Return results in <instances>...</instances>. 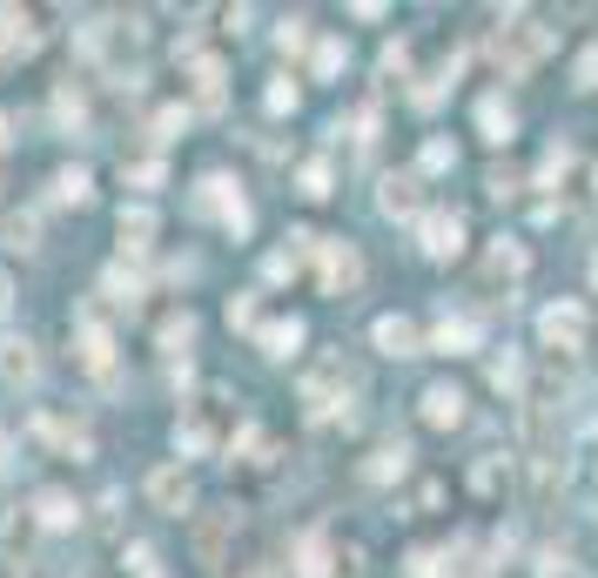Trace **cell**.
Instances as JSON below:
<instances>
[{
    "label": "cell",
    "instance_id": "32",
    "mask_svg": "<svg viewBox=\"0 0 598 578\" xmlns=\"http://www.w3.org/2000/svg\"><path fill=\"white\" fill-rule=\"evenodd\" d=\"M336 67H344V41L323 34V41H316V54H310V74H316V81H329Z\"/></svg>",
    "mask_w": 598,
    "mask_h": 578
},
{
    "label": "cell",
    "instance_id": "3",
    "mask_svg": "<svg viewBox=\"0 0 598 578\" xmlns=\"http://www.w3.org/2000/svg\"><path fill=\"white\" fill-rule=\"evenodd\" d=\"M357 397V370H344V357H329L303 377V403H310V418H329L336 403H350Z\"/></svg>",
    "mask_w": 598,
    "mask_h": 578
},
{
    "label": "cell",
    "instance_id": "39",
    "mask_svg": "<svg viewBox=\"0 0 598 578\" xmlns=\"http://www.w3.org/2000/svg\"><path fill=\"white\" fill-rule=\"evenodd\" d=\"M303 196H310V202L329 196V169H323V161H310V169H303Z\"/></svg>",
    "mask_w": 598,
    "mask_h": 578
},
{
    "label": "cell",
    "instance_id": "18",
    "mask_svg": "<svg viewBox=\"0 0 598 578\" xmlns=\"http://www.w3.org/2000/svg\"><path fill=\"white\" fill-rule=\"evenodd\" d=\"M34 21L28 14H14V8H0V61H14V54H34Z\"/></svg>",
    "mask_w": 598,
    "mask_h": 578
},
{
    "label": "cell",
    "instance_id": "2",
    "mask_svg": "<svg viewBox=\"0 0 598 578\" xmlns=\"http://www.w3.org/2000/svg\"><path fill=\"white\" fill-rule=\"evenodd\" d=\"M357 283H364L357 242H323V235H316V290H323V296H357Z\"/></svg>",
    "mask_w": 598,
    "mask_h": 578
},
{
    "label": "cell",
    "instance_id": "36",
    "mask_svg": "<svg viewBox=\"0 0 598 578\" xmlns=\"http://www.w3.org/2000/svg\"><path fill=\"white\" fill-rule=\"evenodd\" d=\"M128 571H135V578H168V571L155 565V545H128Z\"/></svg>",
    "mask_w": 598,
    "mask_h": 578
},
{
    "label": "cell",
    "instance_id": "45",
    "mask_svg": "<svg viewBox=\"0 0 598 578\" xmlns=\"http://www.w3.org/2000/svg\"><path fill=\"white\" fill-rule=\"evenodd\" d=\"M403 67H410V48H403V41H390V48H384V74H403Z\"/></svg>",
    "mask_w": 598,
    "mask_h": 578
},
{
    "label": "cell",
    "instance_id": "20",
    "mask_svg": "<svg viewBox=\"0 0 598 578\" xmlns=\"http://www.w3.org/2000/svg\"><path fill=\"white\" fill-rule=\"evenodd\" d=\"M0 242L21 250V256H34V250H41V216H34V209H14L8 222H0Z\"/></svg>",
    "mask_w": 598,
    "mask_h": 578
},
{
    "label": "cell",
    "instance_id": "11",
    "mask_svg": "<svg viewBox=\"0 0 598 578\" xmlns=\"http://www.w3.org/2000/svg\"><path fill=\"white\" fill-rule=\"evenodd\" d=\"M417 410H423V424L458 431V424H464V390H458V383H431V390L417 397Z\"/></svg>",
    "mask_w": 598,
    "mask_h": 578
},
{
    "label": "cell",
    "instance_id": "16",
    "mask_svg": "<svg viewBox=\"0 0 598 578\" xmlns=\"http://www.w3.org/2000/svg\"><path fill=\"white\" fill-rule=\"evenodd\" d=\"M417 189H423L417 176H384V189H377V209H384L390 222H397V216H417V209H423V196H417Z\"/></svg>",
    "mask_w": 598,
    "mask_h": 578
},
{
    "label": "cell",
    "instance_id": "5",
    "mask_svg": "<svg viewBox=\"0 0 598 578\" xmlns=\"http://www.w3.org/2000/svg\"><path fill=\"white\" fill-rule=\"evenodd\" d=\"M141 491H148V505H155V512H168V518H182V512L196 505V484H189V471H182V464H155Z\"/></svg>",
    "mask_w": 598,
    "mask_h": 578
},
{
    "label": "cell",
    "instance_id": "24",
    "mask_svg": "<svg viewBox=\"0 0 598 578\" xmlns=\"http://www.w3.org/2000/svg\"><path fill=\"white\" fill-rule=\"evenodd\" d=\"M189 81H196V102L216 115V108H222V61H209V54H202V61L189 67Z\"/></svg>",
    "mask_w": 598,
    "mask_h": 578
},
{
    "label": "cell",
    "instance_id": "1",
    "mask_svg": "<svg viewBox=\"0 0 598 578\" xmlns=\"http://www.w3.org/2000/svg\"><path fill=\"white\" fill-rule=\"evenodd\" d=\"M538 337H545V350H552V357H578V350L591 344V316H585V303H571V296L545 303Z\"/></svg>",
    "mask_w": 598,
    "mask_h": 578
},
{
    "label": "cell",
    "instance_id": "37",
    "mask_svg": "<svg viewBox=\"0 0 598 578\" xmlns=\"http://www.w3.org/2000/svg\"><path fill=\"white\" fill-rule=\"evenodd\" d=\"M276 48L283 54H296V48H310V21L296 14V21H283V34H276Z\"/></svg>",
    "mask_w": 598,
    "mask_h": 578
},
{
    "label": "cell",
    "instance_id": "13",
    "mask_svg": "<svg viewBox=\"0 0 598 578\" xmlns=\"http://www.w3.org/2000/svg\"><path fill=\"white\" fill-rule=\"evenodd\" d=\"M115 229H122V250H148V242L161 235V216L148 209V202H122V216H115Z\"/></svg>",
    "mask_w": 598,
    "mask_h": 578
},
{
    "label": "cell",
    "instance_id": "40",
    "mask_svg": "<svg viewBox=\"0 0 598 578\" xmlns=\"http://www.w3.org/2000/svg\"><path fill=\"white\" fill-rule=\"evenodd\" d=\"M571 81H578V88H598V48H585V54H578Z\"/></svg>",
    "mask_w": 598,
    "mask_h": 578
},
{
    "label": "cell",
    "instance_id": "41",
    "mask_svg": "<svg viewBox=\"0 0 598 578\" xmlns=\"http://www.w3.org/2000/svg\"><path fill=\"white\" fill-rule=\"evenodd\" d=\"M255 323V296H229V329H249Z\"/></svg>",
    "mask_w": 598,
    "mask_h": 578
},
{
    "label": "cell",
    "instance_id": "19",
    "mask_svg": "<svg viewBox=\"0 0 598 578\" xmlns=\"http://www.w3.org/2000/svg\"><path fill=\"white\" fill-rule=\"evenodd\" d=\"M471 344H478V323H471V316H438V329H431V350L464 357Z\"/></svg>",
    "mask_w": 598,
    "mask_h": 578
},
{
    "label": "cell",
    "instance_id": "8",
    "mask_svg": "<svg viewBox=\"0 0 598 578\" xmlns=\"http://www.w3.org/2000/svg\"><path fill=\"white\" fill-rule=\"evenodd\" d=\"M74 344H81V350H74V357H81V370H88L95 383H108V390H115V337H108V329L88 316V323L74 329Z\"/></svg>",
    "mask_w": 598,
    "mask_h": 578
},
{
    "label": "cell",
    "instance_id": "34",
    "mask_svg": "<svg viewBox=\"0 0 598 578\" xmlns=\"http://www.w3.org/2000/svg\"><path fill=\"white\" fill-rule=\"evenodd\" d=\"M54 202H74V209L88 202V169H61L54 176Z\"/></svg>",
    "mask_w": 598,
    "mask_h": 578
},
{
    "label": "cell",
    "instance_id": "49",
    "mask_svg": "<svg viewBox=\"0 0 598 578\" xmlns=\"http://www.w3.org/2000/svg\"><path fill=\"white\" fill-rule=\"evenodd\" d=\"M591 182H598V169H591Z\"/></svg>",
    "mask_w": 598,
    "mask_h": 578
},
{
    "label": "cell",
    "instance_id": "42",
    "mask_svg": "<svg viewBox=\"0 0 598 578\" xmlns=\"http://www.w3.org/2000/svg\"><path fill=\"white\" fill-rule=\"evenodd\" d=\"M182 122H189L182 108H161V115H155V141H176V128H182Z\"/></svg>",
    "mask_w": 598,
    "mask_h": 578
},
{
    "label": "cell",
    "instance_id": "28",
    "mask_svg": "<svg viewBox=\"0 0 598 578\" xmlns=\"http://www.w3.org/2000/svg\"><path fill=\"white\" fill-rule=\"evenodd\" d=\"M189 344H196V316L182 309V316H168V323H161V357H182Z\"/></svg>",
    "mask_w": 598,
    "mask_h": 578
},
{
    "label": "cell",
    "instance_id": "25",
    "mask_svg": "<svg viewBox=\"0 0 598 578\" xmlns=\"http://www.w3.org/2000/svg\"><path fill=\"white\" fill-rule=\"evenodd\" d=\"M478 128H484V141H511V135H518V122H511V108H504L497 95L478 102Z\"/></svg>",
    "mask_w": 598,
    "mask_h": 578
},
{
    "label": "cell",
    "instance_id": "30",
    "mask_svg": "<svg viewBox=\"0 0 598 578\" xmlns=\"http://www.w3.org/2000/svg\"><path fill=\"white\" fill-rule=\"evenodd\" d=\"M458 565H451V551H410V565H403V578H451Z\"/></svg>",
    "mask_w": 598,
    "mask_h": 578
},
{
    "label": "cell",
    "instance_id": "7",
    "mask_svg": "<svg viewBox=\"0 0 598 578\" xmlns=\"http://www.w3.org/2000/svg\"><path fill=\"white\" fill-rule=\"evenodd\" d=\"M196 209H202V216H216V222H222V229H235V235L249 229V202L235 196V182H229V176H202Z\"/></svg>",
    "mask_w": 598,
    "mask_h": 578
},
{
    "label": "cell",
    "instance_id": "27",
    "mask_svg": "<svg viewBox=\"0 0 598 578\" xmlns=\"http://www.w3.org/2000/svg\"><path fill=\"white\" fill-rule=\"evenodd\" d=\"M504 484H511V464H497V458H478L471 464V491H478V498H497Z\"/></svg>",
    "mask_w": 598,
    "mask_h": 578
},
{
    "label": "cell",
    "instance_id": "26",
    "mask_svg": "<svg viewBox=\"0 0 598 578\" xmlns=\"http://www.w3.org/2000/svg\"><path fill=\"white\" fill-rule=\"evenodd\" d=\"M329 565H336V558H329V538H323V532H310V538H303V551H296V578H329Z\"/></svg>",
    "mask_w": 598,
    "mask_h": 578
},
{
    "label": "cell",
    "instance_id": "21",
    "mask_svg": "<svg viewBox=\"0 0 598 578\" xmlns=\"http://www.w3.org/2000/svg\"><path fill=\"white\" fill-rule=\"evenodd\" d=\"M34 518H41L48 532H74V518H81V505L67 498V491H41V498H34Z\"/></svg>",
    "mask_w": 598,
    "mask_h": 578
},
{
    "label": "cell",
    "instance_id": "31",
    "mask_svg": "<svg viewBox=\"0 0 598 578\" xmlns=\"http://www.w3.org/2000/svg\"><path fill=\"white\" fill-rule=\"evenodd\" d=\"M122 182H135V189H161V155H135V161H122Z\"/></svg>",
    "mask_w": 598,
    "mask_h": 578
},
{
    "label": "cell",
    "instance_id": "33",
    "mask_svg": "<svg viewBox=\"0 0 598 578\" xmlns=\"http://www.w3.org/2000/svg\"><path fill=\"white\" fill-rule=\"evenodd\" d=\"M538 578H585V571H578V558L565 545H552V551H538Z\"/></svg>",
    "mask_w": 598,
    "mask_h": 578
},
{
    "label": "cell",
    "instance_id": "14",
    "mask_svg": "<svg viewBox=\"0 0 598 578\" xmlns=\"http://www.w3.org/2000/svg\"><path fill=\"white\" fill-rule=\"evenodd\" d=\"M370 344H377L384 357H417V350H423V337H417V323H410V316H377Z\"/></svg>",
    "mask_w": 598,
    "mask_h": 578
},
{
    "label": "cell",
    "instance_id": "48",
    "mask_svg": "<svg viewBox=\"0 0 598 578\" xmlns=\"http://www.w3.org/2000/svg\"><path fill=\"white\" fill-rule=\"evenodd\" d=\"M0 141H8V115H0Z\"/></svg>",
    "mask_w": 598,
    "mask_h": 578
},
{
    "label": "cell",
    "instance_id": "4",
    "mask_svg": "<svg viewBox=\"0 0 598 578\" xmlns=\"http://www.w3.org/2000/svg\"><path fill=\"white\" fill-rule=\"evenodd\" d=\"M552 48H558V34L532 21V28H511V34L497 41V61H504V74H532V67H538Z\"/></svg>",
    "mask_w": 598,
    "mask_h": 578
},
{
    "label": "cell",
    "instance_id": "17",
    "mask_svg": "<svg viewBox=\"0 0 598 578\" xmlns=\"http://www.w3.org/2000/svg\"><path fill=\"white\" fill-rule=\"evenodd\" d=\"M525 270H532V250H525V242H511V235H497V242H491V256H484V276L518 283Z\"/></svg>",
    "mask_w": 598,
    "mask_h": 578
},
{
    "label": "cell",
    "instance_id": "10",
    "mask_svg": "<svg viewBox=\"0 0 598 578\" xmlns=\"http://www.w3.org/2000/svg\"><path fill=\"white\" fill-rule=\"evenodd\" d=\"M357 471H364V484H397L410 471V444L403 438H384V444H370V458Z\"/></svg>",
    "mask_w": 598,
    "mask_h": 578
},
{
    "label": "cell",
    "instance_id": "12",
    "mask_svg": "<svg viewBox=\"0 0 598 578\" xmlns=\"http://www.w3.org/2000/svg\"><path fill=\"white\" fill-rule=\"evenodd\" d=\"M229 532H235V505H216V512H202V518H196V551H202V565H222Z\"/></svg>",
    "mask_w": 598,
    "mask_h": 578
},
{
    "label": "cell",
    "instance_id": "46",
    "mask_svg": "<svg viewBox=\"0 0 598 578\" xmlns=\"http://www.w3.org/2000/svg\"><path fill=\"white\" fill-rule=\"evenodd\" d=\"M8 296H14V283H8V276H0V316H8Z\"/></svg>",
    "mask_w": 598,
    "mask_h": 578
},
{
    "label": "cell",
    "instance_id": "44",
    "mask_svg": "<svg viewBox=\"0 0 598 578\" xmlns=\"http://www.w3.org/2000/svg\"><path fill=\"white\" fill-rule=\"evenodd\" d=\"M438 498H444V484L423 477V484H417V512H438Z\"/></svg>",
    "mask_w": 598,
    "mask_h": 578
},
{
    "label": "cell",
    "instance_id": "6",
    "mask_svg": "<svg viewBox=\"0 0 598 578\" xmlns=\"http://www.w3.org/2000/svg\"><path fill=\"white\" fill-rule=\"evenodd\" d=\"M417 242H423V256H431V263H451L464 250V216H451V209L417 216Z\"/></svg>",
    "mask_w": 598,
    "mask_h": 578
},
{
    "label": "cell",
    "instance_id": "29",
    "mask_svg": "<svg viewBox=\"0 0 598 578\" xmlns=\"http://www.w3.org/2000/svg\"><path fill=\"white\" fill-rule=\"evenodd\" d=\"M491 383H497L504 397H518V390H525V364H518V350H504V357H491Z\"/></svg>",
    "mask_w": 598,
    "mask_h": 578
},
{
    "label": "cell",
    "instance_id": "23",
    "mask_svg": "<svg viewBox=\"0 0 598 578\" xmlns=\"http://www.w3.org/2000/svg\"><path fill=\"white\" fill-rule=\"evenodd\" d=\"M571 176H578V155H571L565 141H558V148L545 155V169H538V189H552V196H565V182H571Z\"/></svg>",
    "mask_w": 598,
    "mask_h": 578
},
{
    "label": "cell",
    "instance_id": "15",
    "mask_svg": "<svg viewBox=\"0 0 598 578\" xmlns=\"http://www.w3.org/2000/svg\"><path fill=\"white\" fill-rule=\"evenodd\" d=\"M41 444H54V451H67V458H88V431L81 424H67V418H54V410H41V418L28 424Z\"/></svg>",
    "mask_w": 598,
    "mask_h": 578
},
{
    "label": "cell",
    "instance_id": "22",
    "mask_svg": "<svg viewBox=\"0 0 598 578\" xmlns=\"http://www.w3.org/2000/svg\"><path fill=\"white\" fill-rule=\"evenodd\" d=\"M255 344H263V357H296V344H303V323H296V316L263 323V329H255Z\"/></svg>",
    "mask_w": 598,
    "mask_h": 578
},
{
    "label": "cell",
    "instance_id": "9",
    "mask_svg": "<svg viewBox=\"0 0 598 578\" xmlns=\"http://www.w3.org/2000/svg\"><path fill=\"white\" fill-rule=\"evenodd\" d=\"M41 377V344L34 337H0V383H34Z\"/></svg>",
    "mask_w": 598,
    "mask_h": 578
},
{
    "label": "cell",
    "instance_id": "43",
    "mask_svg": "<svg viewBox=\"0 0 598 578\" xmlns=\"http://www.w3.org/2000/svg\"><path fill=\"white\" fill-rule=\"evenodd\" d=\"M270 108H276V115H290V108H296V81H290V74L270 88Z\"/></svg>",
    "mask_w": 598,
    "mask_h": 578
},
{
    "label": "cell",
    "instance_id": "35",
    "mask_svg": "<svg viewBox=\"0 0 598 578\" xmlns=\"http://www.w3.org/2000/svg\"><path fill=\"white\" fill-rule=\"evenodd\" d=\"M451 161H458V141H444V135L423 141V169H451Z\"/></svg>",
    "mask_w": 598,
    "mask_h": 578
},
{
    "label": "cell",
    "instance_id": "38",
    "mask_svg": "<svg viewBox=\"0 0 598 578\" xmlns=\"http://www.w3.org/2000/svg\"><path fill=\"white\" fill-rule=\"evenodd\" d=\"M484 189H491L497 202H504V196H518V169H504V161H497V169L484 176Z\"/></svg>",
    "mask_w": 598,
    "mask_h": 578
},
{
    "label": "cell",
    "instance_id": "47",
    "mask_svg": "<svg viewBox=\"0 0 598 578\" xmlns=\"http://www.w3.org/2000/svg\"><path fill=\"white\" fill-rule=\"evenodd\" d=\"M591 283H598V250H591Z\"/></svg>",
    "mask_w": 598,
    "mask_h": 578
}]
</instances>
